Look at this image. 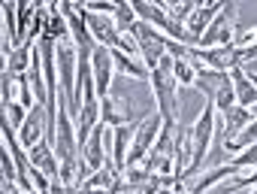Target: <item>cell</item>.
I'll list each match as a JSON object with an SVG mask.
<instances>
[{
	"label": "cell",
	"mask_w": 257,
	"mask_h": 194,
	"mask_svg": "<svg viewBox=\"0 0 257 194\" xmlns=\"http://www.w3.org/2000/svg\"><path fill=\"white\" fill-rule=\"evenodd\" d=\"M76 73H79V49L73 37H64L58 40V82H61L58 97L67 101V110L73 119H79V110H82L76 101Z\"/></svg>",
	"instance_id": "6da1fadb"
},
{
	"label": "cell",
	"mask_w": 257,
	"mask_h": 194,
	"mask_svg": "<svg viewBox=\"0 0 257 194\" xmlns=\"http://www.w3.org/2000/svg\"><path fill=\"white\" fill-rule=\"evenodd\" d=\"M152 88H155V97H158V113L164 119V125H176L179 122V97H176V73H173V58L167 55L155 70H152Z\"/></svg>",
	"instance_id": "7a4b0ae2"
},
{
	"label": "cell",
	"mask_w": 257,
	"mask_h": 194,
	"mask_svg": "<svg viewBox=\"0 0 257 194\" xmlns=\"http://www.w3.org/2000/svg\"><path fill=\"white\" fill-rule=\"evenodd\" d=\"M215 116H218V110L209 101L206 110L200 113V119L194 122V161H191V167H188V173H185L182 182H188L191 176H200L203 173V161L209 155V143H212V134H215Z\"/></svg>",
	"instance_id": "3957f363"
},
{
	"label": "cell",
	"mask_w": 257,
	"mask_h": 194,
	"mask_svg": "<svg viewBox=\"0 0 257 194\" xmlns=\"http://www.w3.org/2000/svg\"><path fill=\"white\" fill-rule=\"evenodd\" d=\"M233 43H236V7L224 4V10L215 16L209 31L200 37L197 49H221V46H233Z\"/></svg>",
	"instance_id": "277c9868"
},
{
	"label": "cell",
	"mask_w": 257,
	"mask_h": 194,
	"mask_svg": "<svg viewBox=\"0 0 257 194\" xmlns=\"http://www.w3.org/2000/svg\"><path fill=\"white\" fill-rule=\"evenodd\" d=\"M134 34H137V43H140V61H143L149 70H155V67L167 58V40H170V37H164L158 28H152V25H146V22H137Z\"/></svg>",
	"instance_id": "5b68a950"
},
{
	"label": "cell",
	"mask_w": 257,
	"mask_h": 194,
	"mask_svg": "<svg viewBox=\"0 0 257 194\" xmlns=\"http://www.w3.org/2000/svg\"><path fill=\"white\" fill-rule=\"evenodd\" d=\"M161 131H164V119H161V113H149V116H143L140 131H137V137H134V146H131V152H127V167L140 164V161L152 152V146L158 143Z\"/></svg>",
	"instance_id": "8992f818"
},
{
	"label": "cell",
	"mask_w": 257,
	"mask_h": 194,
	"mask_svg": "<svg viewBox=\"0 0 257 194\" xmlns=\"http://www.w3.org/2000/svg\"><path fill=\"white\" fill-rule=\"evenodd\" d=\"M91 73H94V91L97 97H109L112 91V76H115V58H112V49L109 46H97L91 52Z\"/></svg>",
	"instance_id": "52a82bcc"
},
{
	"label": "cell",
	"mask_w": 257,
	"mask_h": 194,
	"mask_svg": "<svg viewBox=\"0 0 257 194\" xmlns=\"http://www.w3.org/2000/svg\"><path fill=\"white\" fill-rule=\"evenodd\" d=\"M221 146H224V155H233V143H236V137L245 131V125L254 119L251 116V110H245V107H230L227 113H221Z\"/></svg>",
	"instance_id": "ba28073f"
},
{
	"label": "cell",
	"mask_w": 257,
	"mask_h": 194,
	"mask_svg": "<svg viewBox=\"0 0 257 194\" xmlns=\"http://www.w3.org/2000/svg\"><path fill=\"white\" fill-rule=\"evenodd\" d=\"M100 122L109 125V128H121V125L137 122L131 101H124V97H112V94L103 97V101H100Z\"/></svg>",
	"instance_id": "9c48e42d"
},
{
	"label": "cell",
	"mask_w": 257,
	"mask_h": 194,
	"mask_svg": "<svg viewBox=\"0 0 257 194\" xmlns=\"http://www.w3.org/2000/svg\"><path fill=\"white\" fill-rule=\"evenodd\" d=\"M31 164L37 167V170H43L46 176H49V182H61V161H58V152H55V143H49V140H43L40 146H34L31 152Z\"/></svg>",
	"instance_id": "30bf717a"
},
{
	"label": "cell",
	"mask_w": 257,
	"mask_h": 194,
	"mask_svg": "<svg viewBox=\"0 0 257 194\" xmlns=\"http://www.w3.org/2000/svg\"><path fill=\"white\" fill-rule=\"evenodd\" d=\"M224 10V4H218V0H215V4H197V10H194V16L188 19V25H185V31L197 40V46H200V37L209 31V25L215 22V16Z\"/></svg>",
	"instance_id": "8fae6325"
},
{
	"label": "cell",
	"mask_w": 257,
	"mask_h": 194,
	"mask_svg": "<svg viewBox=\"0 0 257 194\" xmlns=\"http://www.w3.org/2000/svg\"><path fill=\"white\" fill-rule=\"evenodd\" d=\"M82 158L88 161V167L97 173L103 164H106V125L100 122L94 131H91V137H88V143L82 146Z\"/></svg>",
	"instance_id": "7c38bea8"
},
{
	"label": "cell",
	"mask_w": 257,
	"mask_h": 194,
	"mask_svg": "<svg viewBox=\"0 0 257 194\" xmlns=\"http://www.w3.org/2000/svg\"><path fill=\"white\" fill-rule=\"evenodd\" d=\"M230 82H233V91H236V104L245 107V110H254L257 107V85L251 82V76L242 67H233L230 70Z\"/></svg>",
	"instance_id": "4fadbf2b"
},
{
	"label": "cell",
	"mask_w": 257,
	"mask_h": 194,
	"mask_svg": "<svg viewBox=\"0 0 257 194\" xmlns=\"http://www.w3.org/2000/svg\"><path fill=\"white\" fill-rule=\"evenodd\" d=\"M236 173H239V167H233V164H221V167H215V170H209V173H200L191 185H188V182H185V185H188V191H191V194H206L212 185H218L221 179L236 176Z\"/></svg>",
	"instance_id": "5bb4252c"
},
{
	"label": "cell",
	"mask_w": 257,
	"mask_h": 194,
	"mask_svg": "<svg viewBox=\"0 0 257 194\" xmlns=\"http://www.w3.org/2000/svg\"><path fill=\"white\" fill-rule=\"evenodd\" d=\"M112 58H115V70L124 73V76H131V79H152V70L140 61V58H131V55H124L121 49H112Z\"/></svg>",
	"instance_id": "9a60e30c"
},
{
	"label": "cell",
	"mask_w": 257,
	"mask_h": 194,
	"mask_svg": "<svg viewBox=\"0 0 257 194\" xmlns=\"http://www.w3.org/2000/svg\"><path fill=\"white\" fill-rule=\"evenodd\" d=\"M34 49H37V43H25V46H19L10 58H7V64H4V73H10V76H25L28 70H31V61H34Z\"/></svg>",
	"instance_id": "2e32d148"
},
{
	"label": "cell",
	"mask_w": 257,
	"mask_h": 194,
	"mask_svg": "<svg viewBox=\"0 0 257 194\" xmlns=\"http://www.w3.org/2000/svg\"><path fill=\"white\" fill-rule=\"evenodd\" d=\"M197 67H200V58H173V73H176V82L179 85H191L197 82Z\"/></svg>",
	"instance_id": "e0dca14e"
},
{
	"label": "cell",
	"mask_w": 257,
	"mask_h": 194,
	"mask_svg": "<svg viewBox=\"0 0 257 194\" xmlns=\"http://www.w3.org/2000/svg\"><path fill=\"white\" fill-rule=\"evenodd\" d=\"M212 104H215V110H218V113H227L230 107H236V91H233V82H230V76H227V82H224V85L215 91Z\"/></svg>",
	"instance_id": "ac0fdd59"
},
{
	"label": "cell",
	"mask_w": 257,
	"mask_h": 194,
	"mask_svg": "<svg viewBox=\"0 0 257 194\" xmlns=\"http://www.w3.org/2000/svg\"><path fill=\"white\" fill-rule=\"evenodd\" d=\"M164 10H167V16L179 25V28H185L188 25V19L194 16V10H197V4H161Z\"/></svg>",
	"instance_id": "d6986e66"
},
{
	"label": "cell",
	"mask_w": 257,
	"mask_h": 194,
	"mask_svg": "<svg viewBox=\"0 0 257 194\" xmlns=\"http://www.w3.org/2000/svg\"><path fill=\"white\" fill-rule=\"evenodd\" d=\"M257 143V119H251L248 125H245V131L236 137V143H233V155H239V152H245L248 146H254ZM230 155V158H233Z\"/></svg>",
	"instance_id": "ffe728a7"
},
{
	"label": "cell",
	"mask_w": 257,
	"mask_h": 194,
	"mask_svg": "<svg viewBox=\"0 0 257 194\" xmlns=\"http://www.w3.org/2000/svg\"><path fill=\"white\" fill-rule=\"evenodd\" d=\"M0 167H4V182H19V164L10 149H4V155H0Z\"/></svg>",
	"instance_id": "44dd1931"
},
{
	"label": "cell",
	"mask_w": 257,
	"mask_h": 194,
	"mask_svg": "<svg viewBox=\"0 0 257 194\" xmlns=\"http://www.w3.org/2000/svg\"><path fill=\"white\" fill-rule=\"evenodd\" d=\"M230 164H233V167H239V170H245V167H257V143H254V146H248L245 152L233 155V158H230Z\"/></svg>",
	"instance_id": "7402d4cb"
},
{
	"label": "cell",
	"mask_w": 257,
	"mask_h": 194,
	"mask_svg": "<svg viewBox=\"0 0 257 194\" xmlns=\"http://www.w3.org/2000/svg\"><path fill=\"white\" fill-rule=\"evenodd\" d=\"M173 188H176V185H164V188H161L158 194H173Z\"/></svg>",
	"instance_id": "603a6c76"
},
{
	"label": "cell",
	"mask_w": 257,
	"mask_h": 194,
	"mask_svg": "<svg viewBox=\"0 0 257 194\" xmlns=\"http://www.w3.org/2000/svg\"><path fill=\"white\" fill-rule=\"evenodd\" d=\"M251 82H254V85H257V73H254V76H251Z\"/></svg>",
	"instance_id": "cb8c5ba5"
},
{
	"label": "cell",
	"mask_w": 257,
	"mask_h": 194,
	"mask_svg": "<svg viewBox=\"0 0 257 194\" xmlns=\"http://www.w3.org/2000/svg\"><path fill=\"white\" fill-rule=\"evenodd\" d=\"M188 194H191V191H188Z\"/></svg>",
	"instance_id": "d4e9b609"
}]
</instances>
